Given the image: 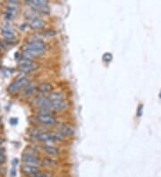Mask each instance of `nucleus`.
<instances>
[{"instance_id":"nucleus-28","label":"nucleus","mask_w":161,"mask_h":177,"mask_svg":"<svg viewBox=\"0 0 161 177\" xmlns=\"http://www.w3.org/2000/svg\"><path fill=\"white\" fill-rule=\"evenodd\" d=\"M4 47H5V43H4L3 41L0 40V54L2 53V51H3V49H4Z\"/></svg>"},{"instance_id":"nucleus-16","label":"nucleus","mask_w":161,"mask_h":177,"mask_svg":"<svg viewBox=\"0 0 161 177\" xmlns=\"http://www.w3.org/2000/svg\"><path fill=\"white\" fill-rule=\"evenodd\" d=\"M39 13L37 11V10H34V9H28L26 12H25V18L28 19V20H34V19H37V18H39Z\"/></svg>"},{"instance_id":"nucleus-17","label":"nucleus","mask_w":161,"mask_h":177,"mask_svg":"<svg viewBox=\"0 0 161 177\" xmlns=\"http://www.w3.org/2000/svg\"><path fill=\"white\" fill-rule=\"evenodd\" d=\"M37 91L36 90V87H34L33 85H27L25 88H23V96L29 97V96H32L33 95L35 92Z\"/></svg>"},{"instance_id":"nucleus-10","label":"nucleus","mask_w":161,"mask_h":177,"mask_svg":"<svg viewBox=\"0 0 161 177\" xmlns=\"http://www.w3.org/2000/svg\"><path fill=\"white\" fill-rule=\"evenodd\" d=\"M42 151L47 154L49 157H57L60 154V150L58 149L57 147L54 146V145H50V144H43L41 146Z\"/></svg>"},{"instance_id":"nucleus-12","label":"nucleus","mask_w":161,"mask_h":177,"mask_svg":"<svg viewBox=\"0 0 161 177\" xmlns=\"http://www.w3.org/2000/svg\"><path fill=\"white\" fill-rule=\"evenodd\" d=\"M47 98H49V101L54 102V101H59V100L66 99V95L62 91H53L52 92H50L47 96Z\"/></svg>"},{"instance_id":"nucleus-13","label":"nucleus","mask_w":161,"mask_h":177,"mask_svg":"<svg viewBox=\"0 0 161 177\" xmlns=\"http://www.w3.org/2000/svg\"><path fill=\"white\" fill-rule=\"evenodd\" d=\"M26 5H28L29 6H30L32 9H34V10H39L40 7L48 5V1H46V0H27V1L25 2Z\"/></svg>"},{"instance_id":"nucleus-4","label":"nucleus","mask_w":161,"mask_h":177,"mask_svg":"<svg viewBox=\"0 0 161 177\" xmlns=\"http://www.w3.org/2000/svg\"><path fill=\"white\" fill-rule=\"evenodd\" d=\"M18 67L22 72L28 73L36 71L39 68V64L35 63L33 60H29L22 57L18 62Z\"/></svg>"},{"instance_id":"nucleus-6","label":"nucleus","mask_w":161,"mask_h":177,"mask_svg":"<svg viewBox=\"0 0 161 177\" xmlns=\"http://www.w3.org/2000/svg\"><path fill=\"white\" fill-rule=\"evenodd\" d=\"M0 34L3 36L7 43L15 40V32L9 24H3L0 28Z\"/></svg>"},{"instance_id":"nucleus-21","label":"nucleus","mask_w":161,"mask_h":177,"mask_svg":"<svg viewBox=\"0 0 161 177\" xmlns=\"http://www.w3.org/2000/svg\"><path fill=\"white\" fill-rule=\"evenodd\" d=\"M42 33H43V35H44V37H45V38H52V37L56 36V31H54V29H47V31H45V32H42Z\"/></svg>"},{"instance_id":"nucleus-3","label":"nucleus","mask_w":161,"mask_h":177,"mask_svg":"<svg viewBox=\"0 0 161 177\" xmlns=\"http://www.w3.org/2000/svg\"><path fill=\"white\" fill-rule=\"evenodd\" d=\"M35 120L38 124L45 126H55L59 124L57 121V118L54 115L53 113L48 114H36Z\"/></svg>"},{"instance_id":"nucleus-1","label":"nucleus","mask_w":161,"mask_h":177,"mask_svg":"<svg viewBox=\"0 0 161 177\" xmlns=\"http://www.w3.org/2000/svg\"><path fill=\"white\" fill-rule=\"evenodd\" d=\"M48 50V44L43 40L29 41L22 46V58L33 60Z\"/></svg>"},{"instance_id":"nucleus-5","label":"nucleus","mask_w":161,"mask_h":177,"mask_svg":"<svg viewBox=\"0 0 161 177\" xmlns=\"http://www.w3.org/2000/svg\"><path fill=\"white\" fill-rule=\"evenodd\" d=\"M30 84V80L26 77H21L16 80H14L9 86H8V91L10 93H15L18 91H20L21 88H25L27 85Z\"/></svg>"},{"instance_id":"nucleus-22","label":"nucleus","mask_w":161,"mask_h":177,"mask_svg":"<svg viewBox=\"0 0 161 177\" xmlns=\"http://www.w3.org/2000/svg\"><path fill=\"white\" fill-rule=\"evenodd\" d=\"M112 58H113L112 54H110V53H105L103 55V56H102V60H103L105 63H109V62H111Z\"/></svg>"},{"instance_id":"nucleus-9","label":"nucleus","mask_w":161,"mask_h":177,"mask_svg":"<svg viewBox=\"0 0 161 177\" xmlns=\"http://www.w3.org/2000/svg\"><path fill=\"white\" fill-rule=\"evenodd\" d=\"M57 131L63 134L65 138L72 137L75 135V128L68 124H57Z\"/></svg>"},{"instance_id":"nucleus-2","label":"nucleus","mask_w":161,"mask_h":177,"mask_svg":"<svg viewBox=\"0 0 161 177\" xmlns=\"http://www.w3.org/2000/svg\"><path fill=\"white\" fill-rule=\"evenodd\" d=\"M22 160L24 164L26 165H31L35 166H40V159L38 157L37 151L33 150L32 148H27L25 150L24 153L22 156Z\"/></svg>"},{"instance_id":"nucleus-7","label":"nucleus","mask_w":161,"mask_h":177,"mask_svg":"<svg viewBox=\"0 0 161 177\" xmlns=\"http://www.w3.org/2000/svg\"><path fill=\"white\" fill-rule=\"evenodd\" d=\"M69 107V101L67 99H63L59 101H50L49 109L52 112H61Z\"/></svg>"},{"instance_id":"nucleus-27","label":"nucleus","mask_w":161,"mask_h":177,"mask_svg":"<svg viewBox=\"0 0 161 177\" xmlns=\"http://www.w3.org/2000/svg\"><path fill=\"white\" fill-rule=\"evenodd\" d=\"M10 123H11V124H13V125H15V124H17V123H18V119H17V118H11V119H10Z\"/></svg>"},{"instance_id":"nucleus-15","label":"nucleus","mask_w":161,"mask_h":177,"mask_svg":"<svg viewBox=\"0 0 161 177\" xmlns=\"http://www.w3.org/2000/svg\"><path fill=\"white\" fill-rule=\"evenodd\" d=\"M41 166H47V167H56L58 165V161L56 158H53L51 157H47L40 159Z\"/></svg>"},{"instance_id":"nucleus-26","label":"nucleus","mask_w":161,"mask_h":177,"mask_svg":"<svg viewBox=\"0 0 161 177\" xmlns=\"http://www.w3.org/2000/svg\"><path fill=\"white\" fill-rule=\"evenodd\" d=\"M10 175H11V177H15L16 176V167L12 166V169L10 171Z\"/></svg>"},{"instance_id":"nucleus-23","label":"nucleus","mask_w":161,"mask_h":177,"mask_svg":"<svg viewBox=\"0 0 161 177\" xmlns=\"http://www.w3.org/2000/svg\"><path fill=\"white\" fill-rule=\"evenodd\" d=\"M6 161V156H5V150L2 147H0V164H3Z\"/></svg>"},{"instance_id":"nucleus-11","label":"nucleus","mask_w":161,"mask_h":177,"mask_svg":"<svg viewBox=\"0 0 161 177\" xmlns=\"http://www.w3.org/2000/svg\"><path fill=\"white\" fill-rule=\"evenodd\" d=\"M21 170L22 172V173H24L27 176H31V177H34L36 174H38L40 171H39V166H31V165H26L23 164L21 167Z\"/></svg>"},{"instance_id":"nucleus-24","label":"nucleus","mask_w":161,"mask_h":177,"mask_svg":"<svg viewBox=\"0 0 161 177\" xmlns=\"http://www.w3.org/2000/svg\"><path fill=\"white\" fill-rule=\"evenodd\" d=\"M142 112H143V105L140 104L137 107V113H136V116L137 117H141L142 115Z\"/></svg>"},{"instance_id":"nucleus-20","label":"nucleus","mask_w":161,"mask_h":177,"mask_svg":"<svg viewBox=\"0 0 161 177\" xmlns=\"http://www.w3.org/2000/svg\"><path fill=\"white\" fill-rule=\"evenodd\" d=\"M38 12H39V13H42V14H45V15H48V14L50 13V8H49V5H46V6H44L40 7V8L38 10Z\"/></svg>"},{"instance_id":"nucleus-18","label":"nucleus","mask_w":161,"mask_h":177,"mask_svg":"<svg viewBox=\"0 0 161 177\" xmlns=\"http://www.w3.org/2000/svg\"><path fill=\"white\" fill-rule=\"evenodd\" d=\"M51 133L53 136L54 142H62V141H65L66 140V138L58 131H53V132H51Z\"/></svg>"},{"instance_id":"nucleus-19","label":"nucleus","mask_w":161,"mask_h":177,"mask_svg":"<svg viewBox=\"0 0 161 177\" xmlns=\"http://www.w3.org/2000/svg\"><path fill=\"white\" fill-rule=\"evenodd\" d=\"M35 113L36 114H52L53 112L50 109L46 107H38L35 110Z\"/></svg>"},{"instance_id":"nucleus-29","label":"nucleus","mask_w":161,"mask_h":177,"mask_svg":"<svg viewBox=\"0 0 161 177\" xmlns=\"http://www.w3.org/2000/svg\"><path fill=\"white\" fill-rule=\"evenodd\" d=\"M159 98H161V92H160V93H159Z\"/></svg>"},{"instance_id":"nucleus-8","label":"nucleus","mask_w":161,"mask_h":177,"mask_svg":"<svg viewBox=\"0 0 161 177\" xmlns=\"http://www.w3.org/2000/svg\"><path fill=\"white\" fill-rule=\"evenodd\" d=\"M36 90L39 95L47 97L50 92L53 91V84L49 81H43L36 86Z\"/></svg>"},{"instance_id":"nucleus-25","label":"nucleus","mask_w":161,"mask_h":177,"mask_svg":"<svg viewBox=\"0 0 161 177\" xmlns=\"http://www.w3.org/2000/svg\"><path fill=\"white\" fill-rule=\"evenodd\" d=\"M34 177H51L49 173H42V172H39L38 174H36Z\"/></svg>"},{"instance_id":"nucleus-14","label":"nucleus","mask_w":161,"mask_h":177,"mask_svg":"<svg viewBox=\"0 0 161 177\" xmlns=\"http://www.w3.org/2000/svg\"><path fill=\"white\" fill-rule=\"evenodd\" d=\"M45 25H46V22L43 19H41L40 17L34 19V20H32V21H30V22H29V27H30L32 29H34V31H37V29H40L44 28Z\"/></svg>"}]
</instances>
